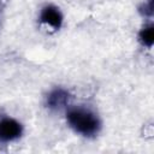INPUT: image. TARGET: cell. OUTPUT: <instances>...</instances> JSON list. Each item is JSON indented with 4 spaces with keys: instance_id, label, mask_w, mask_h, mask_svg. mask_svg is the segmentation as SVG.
I'll use <instances>...</instances> for the list:
<instances>
[{
    "instance_id": "obj_1",
    "label": "cell",
    "mask_w": 154,
    "mask_h": 154,
    "mask_svg": "<svg viewBox=\"0 0 154 154\" xmlns=\"http://www.w3.org/2000/svg\"><path fill=\"white\" fill-rule=\"evenodd\" d=\"M66 120L77 134L85 137L95 136L101 126L97 116L93 111L83 107L69 108L66 112Z\"/></svg>"
},
{
    "instance_id": "obj_2",
    "label": "cell",
    "mask_w": 154,
    "mask_h": 154,
    "mask_svg": "<svg viewBox=\"0 0 154 154\" xmlns=\"http://www.w3.org/2000/svg\"><path fill=\"white\" fill-rule=\"evenodd\" d=\"M23 132L22 124L13 118H4L0 120V141L10 142L20 137Z\"/></svg>"
},
{
    "instance_id": "obj_3",
    "label": "cell",
    "mask_w": 154,
    "mask_h": 154,
    "mask_svg": "<svg viewBox=\"0 0 154 154\" xmlns=\"http://www.w3.org/2000/svg\"><path fill=\"white\" fill-rule=\"evenodd\" d=\"M40 22L52 29H59L63 24V14L54 5H46L40 13Z\"/></svg>"
},
{
    "instance_id": "obj_4",
    "label": "cell",
    "mask_w": 154,
    "mask_h": 154,
    "mask_svg": "<svg viewBox=\"0 0 154 154\" xmlns=\"http://www.w3.org/2000/svg\"><path fill=\"white\" fill-rule=\"evenodd\" d=\"M70 94L64 88H55L51 90L46 97V105L52 111H59L67 106Z\"/></svg>"
},
{
    "instance_id": "obj_5",
    "label": "cell",
    "mask_w": 154,
    "mask_h": 154,
    "mask_svg": "<svg viewBox=\"0 0 154 154\" xmlns=\"http://www.w3.org/2000/svg\"><path fill=\"white\" fill-rule=\"evenodd\" d=\"M138 40L141 41V43L143 46L152 47L153 46V41H154V26L152 24L144 25L141 29L140 34H138Z\"/></svg>"
}]
</instances>
